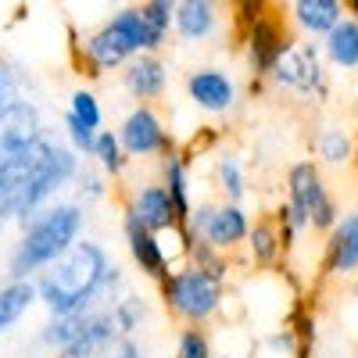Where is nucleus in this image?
<instances>
[{"label":"nucleus","mask_w":358,"mask_h":358,"mask_svg":"<svg viewBox=\"0 0 358 358\" xmlns=\"http://www.w3.org/2000/svg\"><path fill=\"white\" fill-rule=\"evenodd\" d=\"M79 172L83 158L69 143H57L50 133L36 136L11 162L0 165V219L22 226L65 187H72Z\"/></svg>","instance_id":"obj_1"},{"label":"nucleus","mask_w":358,"mask_h":358,"mask_svg":"<svg viewBox=\"0 0 358 358\" xmlns=\"http://www.w3.org/2000/svg\"><path fill=\"white\" fill-rule=\"evenodd\" d=\"M33 283L47 315H76L90 308H108L111 301H118L122 265L108 255L104 244L83 236L54 265H47Z\"/></svg>","instance_id":"obj_2"},{"label":"nucleus","mask_w":358,"mask_h":358,"mask_svg":"<svg viewBox=\"0 0 358 358\" xmlns=\"http://www.w3.org/2000/svg\"><path fill=\"white\" fill-rule=\"evenodd\" d=\"M86 208L83 201H50L18 226V244L8 255V280H36L72 244L83 241Z\"/></svg>","instance_id":"obj_3"},{"label":"nucleus","mask_w":358,"mask_h":358,"mask_svg":"<svg viewBox=\"0 0 358 358\" xmlns=\"http://www.w3.org/2000/svg\"><path fill=\"white\" fill-rule=\"evenodd\" d=\"M158 297L172 319L183 326H208L215 322L226 305V283L201 273L197 265L183 262L158 283Z\"/></svg>","instance_id":"obj_4"},{"label":"nucleus","mask_w":358,"mask_h":358,"mask_svg":"<svg viewBox=\"0 0 358 358\" xmlns=\"http://www.w3.org/2000/svg\"><path fill=\"white\" fill-rule=\"evenodd\" d=\"M83 69L86 76H104L115 69H126L136 54H147V29H143V15L140 8H122L115 11L97 33H90L83 43Z\"/></svg>","instance_id":"obj_5"},{"label":"nucleus","mask_w":358,"mask_h":358,"mask_svg":"<svg viewBox=\"0 0 358 358\" xmlns=\"http://www.w3.org/2000/svg\"><path fill=\"white\" fill-rule=\"evenodd\" d=\"M251 226H255V219L236 201H197L194 215L187 222L190 236H201V241H208L212 248H219L226 255H233L236 248L248 244Z\"/></svg>","instance_id":"obj_6"},{"label":"nucleus","mask_w":358,"mask_h":358,"mask_svg":"<svg viewBox=\"0 0 358 358\" xmlns=\"http://www.w3.org/2000/svg\"><path fill=\"white\" fill-rule=\"evenodd\" d=\"M287 201H294L308 215V226L315 233H330L337 226V219L344 215L330 194V187H326L319 162H312V158H301L287 169Z\"/></svg>","instance_id":"obj_7"},{"label":"nucleus","mask_w":358,"mask_h":358,"mask_svg":"<svg viewBox=\"0 0 358 358\" xmlns=\"http://www.w3.org/2000/svg\"><path fill=\"white\" fill-rule=\"evenodd\" d=\"M268 83L290 90L297 97H322L326 94V72H322V57L315 50V43L308 40H290L283 47V54L276 57Z\"/></svg>","instance_id":"obj_8"},{"label":"nucleus","mask_w":358,"mask_h":358,"mask_svg":"<svg viewBox=\"0 0 358 358\" xmlns=\"http://www.w3.org/2000/svg\"><path fill=\"white\" fill-rule=\"evenodd\" d=\"M115 133H118V140H122L126 155L133 162H155V158L162 162L169 151L179 147L155 104H136L133 111H126L122 126H118Z\"/></svg>","instance_id":"obj_9"},{"label":"nucleus","mask_w":358,"mask_h":358,"mask_svg":"<svg viewBox=\"0 0 358 358\" xmlns=\"http://www.w3.org/2000/svg\"><path fill=\"white\" fill-rule=\"evenodd\" d=\"M122 236H126V251H129L133 265L140 268V276H147L155 287L176 268V258H179V255L162 244L165 233L147 229L133 212H126V208H122Z\"/></svg>","instance_id":"obj_10"},{"label":"nucleus","mask_w":358,"mask_h":358,"mask_svg":"<svg viewBox=\"0 0 358 358\" xmlns=\"http://www.w3.org/2000/svg\"><path fill=\"white\" fill-rule=\"evenodd\" d=\"M122 208L133 212L147 229H155V233H190V229H183V222H179L176 204H172L169 190L162 187V179H140V183H133Z\"/></svg>","instance_id":"obj_11"},{"label":"nucleus","mask_w":358,"mask_h":358,"mask_svg":"<svg viewBox=\"0 0 358 358\" xmlns=\"http://www.w3.org/2000/svg\"><path fill=\"white\" fill-rule=\"evenodd\" d=\"M244 40H248V69H251V76L262 83V79H268V72H273V65H276V57L283 54V47L290 43V36H287V29H283V22H280V15L268 8L248 33H244Z\"/></svg>","instance_id":"obj_12"},{"label":"nucleus","mask_w":358,"mask_h":358,"mask_svg":"<svg viewBox=\"0 0 358 358\" xmlns=\"http://www.w3.org/2000/svg\"><path fill=\"white\" fill-rule=\"evenodd\" d=\"M187 97L204 115H229L236 108V83L222 69H194L187 72Z\"/></svg>","instance_id":"obj_13"},{"label":"nucleus","mask_w":358,"mask_h":358,"mask_svg":"<svg viewBox=\"0 0 358 358\" xmlns=\"http://www.w3.org/2000/svg\"><path fill=\"white\" fill-rule=\"evenodd\" d=\"M358 273V212H344L322 244V276Z\"/></svg>","instance_id":"obj_14"},{"label":"nucleus","mask_w":358,"mask_h":358,"mask_svg":"<svg viewBox=\"0 0 358 358\" xmlns=\"http://www.w3.org/2000/svg\"><path fill=\"white\" fill-rule=\"evenodd\" d=\"M43 133H47V126H43V118H40V108L33 101L15 97V104L4 115V122H0V165L11 162L22 147H29Z\"/></svg>","instance_id":"obj_15"},{"label":"nucleus","mask_w":358,"mask_h":358,"mask_svg":"<svg viewBox=\"0 0 358 358\" xmlns=\"http://www.w3.org/2000/svg\"><path fill=\"white\" fill-rule=\"evenodd\" d=\"M122 90L136 104L162 101L169 90V65L162 62V54H136L122 69Z\"/></svg>","instance_id":"obj_16"},{"label":"nucleus","mask_w":358,"mask_h":358,"mask_svg":"<svg viewBox=\"0 0 358 358\" xmlns=\"http://www.w3.org/2000/svg\"><path fill=\"white\" fill-rule=\"evenodd\" d=\"M158 179H162V187L169 190V197L176 204V215H179V222H183V229H187V222L194 215V204H197L194 201V179H190V151H183V147L169 151L162 158V165H158Z\"/></svg>","instance_id":"obj_17"},{"label":"nucleus","mask_w":358,"mask_h":358,"mask_svg":"<svg viewBox=\"0 0 358 358\" xmlns=\"http://www.w3.org/2000/svg\"><path fill=\"white\" fill-rule=\"evenodd\" d=\"M172 29L179 40L201 43L208 36H215L219 29V4L215 0H179L172 8Z\"/></svg>","instance_id":"obj_18"},{"label":"nucleus","mask_w":358,"mask_h":358,"mask_svg":"<svg viewBox=\"0 0 358 358\" xmlns=\"http://www.w3.org/2000/svg\"><path fill=\"white\" fill-rule=\"evenodd\" d=\"M290 18L305 36H326L348 18L344 0H290Z\"/></svg>","instance_id":"obj_19"},{"label":"nucleus","mask_w":358,"mask_h":358,"mask_svg":"<svg viewBox=\"0 0 358 358\" xmlns=\"http://www.w3.org/2000/svg\"><path fill=\"white\" fill-rule=\"evenodd\" d=\"M248 262L255 273H268V268H276L280 258H283V236H280V226H276V215H265L251 226L248 233Z\"/></svg>","instance_id":"obj_20"},{"label":"nucleus","mask_w":358,"mask_h":358,"mask_svg":"<svg viewBox=\"0 0 358 358\" xmlns=\"http://www.w3.org/2000/svg\"><path fill=\"white\" fill-rule=\"evenodd\" d=\"M33 305H40V294H36L33 280H8V283H0V337H4Z\"/></svg>","instance_id":"obj_21"},{"label":"nucleus","mask_w":358,"mask_h":358,"mask_svg":"<svg viewBox=\"0 0 358 358\" xmlns=\"http://www.w3.org/2000/svg\"><path fill=\"white\" fill-rule=\"evenodd\" d=\"M322 54L330 57L337 69H358V18H344L334 33L322 36Z\"/></svg>","instance_id":"obj_22"},{"label":"nucleus","mask_w":358,"mask_h":358,"mask_svg":"<svg viewBox=\"0 0 358 358\" xmlns=\"http://www.w3.org/2000/svg\"><path fill=\"white\" fill-rule=\"evenodd\" d=\"M97 162V169L108 176V179H122L126 176V169H129V155H126V147H122V140H118V133H111V129H101L97 133V143H94V155H90Z\"/></svg>","instance_id":"obj_23"},{"label":"nucleus","mask_w":358,"mask_h":358,"mask_svg":"<svg viewBox=\"0 0 358 358\" xmlns=\"http://www.w3.org/2000/svg\"><path fill=\"white\" fill-rule=\"evenodd\" d=\"M136 8H140L143 29H147V54H158L172 29V4H165V0H140Z\"/></svg>","instance_id":"obj_24"},{"label":"nucleus","mask_w":358,"mask_h":358,"mask_svg":"<svg viewBox=\"0 0 358 358\" xmlns=\"http://www.w3.org/2000/svg\"><path fill=\"white\" fill-rule=\"evenodd\" d=\"M315 155L322 165H348L355 162V140L344 126H326L315 136Z\"/></svg>","instance_id":"obj_25"},{"label":"nucleus","mask_w":358,"mask_h":358,"mask_svg":"<svg viewBox=\"0 0 358 358\" xmlns=\"http://www.w3.org/2000/svg\"><path fill=\"white\" fill-rule=\"evenodd\" d=\"M215 187L222 194V201H236L241 204L248 194V176H244V162L233 151H222L215 158Z\"/></svg>","instance_id":"obj_26"},{"label":"nucleus","mask_w":358,"mask_h":358,"mask_svg":"<svg viewBox=\"0 0 358 358\" xmlns=\"http://www.w3.org/2000/svg\"><path fill=\"white\" fill-rule=\"evenodd\" d=\"M183 262L197 265L201 273L215 276V280H222V283L229 280V255L219 251V248H212L208 241H201V236H190V241H187V255H183Z\"/></svg>","instance_id":"obj_27"},{"label":"nucleus","mask_w":358,"mask_h":358,"mask_svg":"<svg viewBox=\"0 0 358 358\" xmlns=\"http://www.w3.org/2000/svg\"><path fill=\"white\" fill-rule=\"evenodd\" d=\"M108 308H111V319H115V326H118V334H122V337H133L143 326V319H147V301L140 294H122Z\"/></svg>","instance_id":"obj_28"},{"label":"nucleus","mask_w":358,"mask_h":358,"mask_svg":"<svg viewBox=\"0 0 358 358\" xmlns=\"http://www.w3.org/2000/svg\"><path fill=\"white\" fill-rule=\"evenodd\" d=\"M172 358H219L215 355V341L208 334V326H183L176 334V351Z\"/></svg>","instance_id":"obj_29"},{"label":"nucleus","mask_w":358,"mask_h":358,"mask_svg":"<svg viewBox=\"0 0 358 358\" xmlns=\"http://www.w3.org/2000/svg\"><path fill=\"white\" fill-rule=\"evenodd\" d=\"M69 115L79 118L83 126L97 129V133H101V126H104V111H101V101H97L94 90H76V94L69 97Z\"/></svg>","instance_id":"obj_30"},{"label":"nucleus","mask_w":358,"mask_h":358,"mask_svg":"<svg viewBox=\"0 0 358 358\" xmlns=\"http://www.w3.org/2000/svg\"><path fill=\"white\" fill-rule=\"evenodd\" d=\"M65 136H69V147L79 155V158H90L94 155V143H97V129H90V126H83L79 118H72L69 111H65Z\"/></svg>","instance_id":"obj_31"},{"label":"nucleus","mask_w":358,"mask_h":358,"mask_svg":"<svg viewBox=\"0 0 358 358\" xmlns=\"http://www.w3.org/2000/svg\"><path fill=\"white\" fill-rule=\"evenodd\" d=\"M104 172L97 169H83L79 176H76V194H79V201H101V197H108V183H104Z\"/></svg>","instance_id":"obj_32"},{"label":"nucleus","mask_w":358,"mask_h":358,"mask_svg":"<svg viewBox=\"0 0 358 358\" xmlns=\"http://www.w3.org/2000/svg\"><path fill=\"white\" fill-rule=\"evenodd\" d=\"M15 76L8 72V76H0V122H4V115H8V108L15 104Z\"/></svg>","instance_id":"obj_33"},{"label":"nucleus","mask_w":358,"mask_h":358,"mask_svg":"<svg viewBox=\"0 0 358 358\" xmlns=\"http://www.w3.org/2000/svg\"><path fill=\"white\" fill-rule=\"evenodd\" d=\"M344 4H348V15L358 18V0H344Z\"/></svg>","instance_id":"obj_34"},{"label":"nucleus","mask_w":358,"mask_h":358,"mask_svg":"<svg viewBox=\"0 0 358 358\" xmlns=\"http://www.w3.org/2000/svg\"><path fill=\"white\" fill-rule=\"evenodd\" d=\"M355 172H358V136H355Z\"/></svg>","instance_id":"obj_35"},{"label":"nucleus","mask_w":358,"mask_h":358,"mask_svg":"<svg viewBox=\"0 0 358 358\" xmlns=\"http://www.w3.org/2000/svg\"><path fill=\"white\" fill-rule=\"evenodd\" d=\"M0 76H8V65L4 62H0Z\"/></svg>","instance_id":"obj_36"},{"label":"nucleus","mask_w":358,"mask_h":358,"mask_svg":"<svg viewBox=\"0 0 358 358\" xmlns=\"http://www.w3.org/2000/svg\"><path fill=\"white\" fill-rule=\"evenodd\" d=\"M165 4H172V8H176V4H179V0H165Z\"/></svg>","instance_id":"obj_37"},{"label":"nucleus","mask_w":358,"mask_h":358,"mask_svg":"<svg viewBox=\"0 0 358 358\" xmlns=\"http://www.w3.org/2000/svg\"><path fill=\"white\" fill-rule=\"evenodd\" d=\"M0 233H4V219H0Z\"/></svg>","instance_id":"obj_38"},{"label":"nucleus","mask_w":358,"mask_h":358,"mask_svg":"<svg viewBox=\"0 0 358 358\" xmlns=\"http://www.w3.org/2000/svg\"><path fill=\"white\" fill-rule=\"evenodd\" d=\"M219 358H229V355H219Z\"/></svg>","instance_id":"obj_39"}]
</instances>
